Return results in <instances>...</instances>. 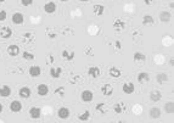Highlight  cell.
I'll return each mask as SVG.
<instances>
[{"instance_id": "cell-8", "label": "cell", "mask_w": 174, "mask_h": 123, "mask_svg": "<svg viewBox=\"0 0 174 123\" xmlns=\"http://www.w3.org/2000/svg\"><path fill=\"white\" fill-rule=\"evenodd\" d=\"M93 99H94V94L91 90H84L82 93V100L84 102H90V101H93Z\"/></svg>"}, {"instance_id": "cell-16", "label": "cell", "mask_w": 174, "mask_h": 123, "mask_svg": "<svg viewBox=\"0 0 174 123\" xmlns=\"http://www.w3.org/2000/svg\"><path fill=\"white\" fill-rule=\"evenodd\" d=\"M11 94V88L9 85H2L0 88V96H4V97H7V96Z\"/></svg>"}, {"instance_id": "cell-30", "label": "cell", "mask_w": 174, "mask_h": 123, "mask_svg": "<svg viewBox=\"0 0 174 123\" xmlns=\"http://www.w3.org/2000/svg\"><path fill=\"white\" fill-rule=\"evenodd\" d=\"M22 56H23L25 60H33L34 59V55L32 54V53H28V51H23Z\"/></svg>"}, {"instance_id": "cell-7", "label": "cell", "mask_w": 174, "mask_h": 123, "mask_svg": "<svg viewBox=\"0 0 174 123\" xmlns=\"http://www.w3.org/2000/svg\"><path fill=\"white\" fill-rule=\"evenodd\" d=\"M70 110L67 109V107H61V109H58L57 111V116L58 118H61V120H66V118H68L70 117Z\"/></svg>"}, {"instance_id": "cell-32", "label": "cell", "mask_w": 174, "mask_h": 123, "mask_svg": "<svg viewBox=\"0 0 174 123\" xmlns=\"http://www.w3.org/2000/svg\"><path fill=\"white\" fill-rule=\"evenodd\" d=\"M7 17V14L5 10H0V21H5Z\"/></svg>"}, {"instance_id": "cell-1", "label": "cell", "mask_w": 174, "mask_h": 123, "mask_svg": "<svg viewBox=\"0 0 174 123\" xmlns=\"http://www.w3.org/2000/svg\"><path fill=\"white\" fill-rule=\"evenodd\" d=\"M44 11L49 15L54 14V12L56 11V4H55L54 1H49V2H46V4L44 5Z\"/></svg>"}, {"instance_id": "cell-11", "label": "cell", "mask_w": 174, "mask_h": 123, "mask_svg": "<svg viewBox=\"0 0 174 123\" xmlns=\"http://www.w3.org/2000/svg\"><path fill=\"white\" fill-rule=\"evenodd\" d=\"M18 95L21 96V97H23V99H28L29 96L32 95V90L29 89L28 87H23V88L20 89Z\"/></svg>"}, {"instance_id": "cell-3", "label": "cell", "mask_w": 174, "mask_h": 123, "mask_svg": "<svg viewBox=\"0 0 174 123\" xmlns=\"http://www.w3.org/2000/svg\"><path fill=\"white\" fill-rule=\"evenodd\" d=\"M12 35V29L10 27H2L0 29V37L4 39H9Z\"/></svg>"}, {"instance_id": "cell-13", "label": "cell", "mask_w": 174, "mask_h": 123, "mask_svg": "<svg viewBox=\"0 0 174 123\" xmlns=\"http://www.w3.org/2000/svg\"><path fill=\"white\" fill-rule=\"evenodd\" d=\"M10 110L12 112H20L22 110V104L18 101V100H14L11 104H10Z\"/></svg>"}, {"instance_id": "cell-33", "label": "cell", "mask_w": 174, "mask_h": 123, "mask_svg": "<svg viewBox=\"0 0 174 123\" xmlns=\"http://www.w3.org/2000/svg\"><path fill=\"white\" fill-rule=\"evenodd\" d=\"M21 2H22L23 6H29V5L33 4V0H21Z\"/></svg>"}, {"instance_id": "cell-4", "label": "cell", "mask_w": 174, "mask_h": 123, "mask_svg": "<svg viewBox=\"0 0 174 123\" xmlns=\"http://www.w3.org/2000/svg\"><path fill=\"white\" fill-rule=\"evenodd\" d=\"M101 93L105 96H111L113 94V87L111 84H103L101 87Z\"/></svg>"}, {"instance_id": "cell-37", "label": "cell", "mask_w": 174, "mask_h": 123, "mask_svg": "<svg viewBox=\"0 0 174 123\" xmlns=\"http://www.w3.org/2000/svg\"><path fill=\"white\" fill-rule=\"evenodd\" d=\"M1 111H2V104H0V113H1Z\"/></svg>"}, {"instance_id": "cell-5", "label": "cell", "mask_w": 174, "mask_h": 123, "mask_svg": "<svg viewBox=\"0 0 174 123\" xmlns=\"http://www.w3.org/2000/svg\"><path fill=\"white\" fill-rule=\"evenodd\" d=\"M122 90H123L124 94H133L134 90H135V87H134V84H133L131 82L124 83L123 87H122Z\"/></svg>"}, {"instance_id": "cell-25", "label": "cell", "mask_w": 174, "mask_h": 123, "mask_svg": "<svg viewBox=\"0 0 174 123\" xmlns=\"http://www.w3.org/2000/svg\"><path fill=\"white\" fill-rule=\"evenodd\" d=\"M153 23V18L150 15H145L143 18V25H152Z\"/></svg>"}, {"instance_id": "cell-34", "label": "cell", "mask_w": 174, "mask_h": 123, "mask_svg": "<svg viewBox=\"0 0 174 123\" xmlns=\"http://www.w3.org/2000/svg\"><path fill=\"white\" fill-rule=\"evenodd\" d=\"M103 106H105V104H100V105H98V106H96V111H100L101 113H105Z\"/></svg>"}, {"instance_id": "cell-18", "label": "cell", "mask_w": 174, "mask_h": 123, "mask_svg": "<svg viewBox=\"0 0 174 123\" xmlns=\"http://www.w3.org/2000/svg\"><path fill=\"white\" fill-rule=\"evenodd\" d=\"M150 99H151L153 102H157V101H160L161 99H162V93L155 90V92H152V93L150 94Z\"/></svg>"}, {"instance_id": "cell-10", "label": "cell", "mask_w": 174, "mask_h": 123, "mask_svg": "<svg viewBox=\"0 0 174 123\" xmlns=\"http://www.w3.org/2000/svg\"><path fill=\"white\" fill-rule=\"evenodd\" d=\"M29 116L32 118H34V120H38L42 116V110L39 109V107H32V109L29 110Z\"/></svg>"}, {"instance_id": "cell-2", "label": "cell", "mask_w": 174, "mask_h": 123, "mask_svg": "<svg viewBox=\"0 0 174 123\" xmlns=\"http://www.w3.org/2000/svg\"><path fill=\"white\" fill-rule=\"evenodd\" d=\"M88 74H89L91 78H98V77L101 76V71H100L99 67H96V66H91L90 69H88Z\"/></svg>"}, {"instance_id": "cell-40", "label": "cell", "mask_w": 174, "mask_h": 123, "mask_svg": "<svg viewBox=\"0 0 174 123\" xmlns=\"http://www.w3.org/2000/svg\"><path fill=\"white\" fill-rule=\"evenodd\" d=\"M60 1H68V0H60Z\"/></svg>"}, {"instance_id": "cell-9", "label": "cell", "mask_w": 174, "mask_h": 123, "mask_svg": "<svg viewBox=\"0 0 174 123\" xmlns=\"http://www.w3.org/2000/svg\"><path fill=\"white\" fill-rule=\"evenodd\" d=\"M37 93H38V95L40 96H45L49 94V88H48V85H45V84H39L38 87H37Z\"/></svg>"}, {"instance_id": "cell-38", "label": "cell", "mask_w": 174, "mask_h": 123, "mask_svg": "<svg viewBox=\"0 0 174 123\" xmlns=\"http://www.w3.org/2000/svg\"><path fill=\"white\" fill-rule=\"evenodd\" d=\"M80 1H84L85 2V1H89V0H80Z\"/></svg>"}, {"instance_id": "cell-29", "label": "cell", "mask_w": 174, "mask_h": 123, "mask_svg": "<svg viewBox=\"0 0 174 123\" xmlns=\"http://www.w3.org/2000/svg\"><path fill=\"white\" fill-rule=\"evenodd\" d=\"M157 81L160 83H163L166 81H168V77H167L166 73H160V74H157Z\"/></svg>"}, {"instance_id": "cell-23", "label": "cell", "mask_w": 174, "mask_h": 123, "mask_svg": "<svg viewBox=\"0 0 174 123\" xmlns=\"http://www.w3.org/2000/svg\"><path fill=\"white\" fill-rule=\"evenodd\" d=\"M145 55L141 54V53H139V51H136L135 54H134V61L135 62H138V61H140V62H144L145 61Z\"/></svg>"}, {"instance_id": "cell-24", "label": "cell", "mask_w": 174, "mask_h": 123, "mask_svg": "<svg viewBox=\"0 0 174 123\" xmlns=\"http://www.w3.org/2000/svg\"><path fill=\"white\" fill-rule=\"evenodd\" d=\"M164 110H166V112H167V113H173V111H174V104L172 102V101L167 102V104L164 105Z\"/></svg>"}, {"instance_id": "cell-17", "label": "cell", "mask_w": 174, "mask_h": 123, "mask_svg": "<svg viewBox=\"0 0 174 123\" xmlns=\"http://www.w3.org/2000/svg\"><path fill=\"white\" fill-rule=\"evenodd\" d=\"M61 74H62V69L61 67H56V69L53 67V69H50V76L53 78H60Z\"/></svg>"}, {"instance_id": "cell-36", "label": "cell", "mask_w": 174, "mask_h": 123, "mask_svg": "<svg viewBox=\"0 0 174 123\" xmlns=\"http://www.w3.org/2000/svg\"><path fill=\"white\" fill-rule=\"evenodd\" d=\"M116 48L117 49H121V43L119 41H116Z\"/></svg>"}, {"instance_id": "cell-21", "label": "cell", "mask_w": 174, "mask_h": 123, "mask_svg": "<svg viewBox=\"0 0 174 123\" xmlns=\"http://www.w3.org/2000/svg\"><path fill=\"white\" fill-rule=\"evenodd\" d=\"M138 81L140 83L145 82V81H150V74L149 73H146V72H141V73H139V76H138Z\"/></svg>"}, {"instance_id": "cell-12", "label": "cell", "mask_w": 174, "mask_h": 123, "mask_svg": "<svg viewBox=\"0 0 174 123\" xmlns=\"http://www.w3.org/2000/svg\"><path fill=\"white\" fill-rule=\"evenodd\" d=\"M7 54L10 55V56H17V55L20 54V48L17 46V45H9L7 46Z\"/></svg>"}, {"instance_id": "cell-39", "label": "cell", "mask_w": 174, "mask_h": 123, "mask_svg": "<svg viewBox=\"0 0 174 123\" xmlns=\"http://www.w3.org/2000/svg\"><path fill=\"white\" fill-rule=\"evenodd\" d=\"M4 1H5V0H0V2H4Z\"/></svg>"}, {"instance_id": "cell-19", "label": "cell", "mask_w": 174, "mask_h": 123, "mask_svg": "<svg viewBox=\"0 0 174 123\" xmlns=\"http://www.w3.org/2000/svg\"><path fill=\"white\" fill-rule=\"evenodd\" d=\"M150 116L152 118H160L161 117V110L158 107H152L150 110Z\"/></svg>"}, {"instance_id": "cell-26", "label": "cell", "mask_w": 174, "mask_h": 123, "mask_svg": "<svg viewBox=\"0 0 174 123\" xmlns=\"http://www.w3.org/2000/svg\"><path fill=\"white\" fill-rule=\"evenodd\" d=\"M62 57L70 61V60H72L73 57H74V53H71V54H70L67 50H63V51H62Z\"/></svg>"}, {"instance_id": "cell-20", "label": "cell", "mask_w": 174, "mask_h": 123, "mask_svg": "<svg viewBox=\"0 0 174 123\" xmlns=\"http://www.w3.org/2000/svg\"><path fill=\"white\" fill-rule=\"evenodd\" d=\"M93 11H94V14L96 15V16H101L103 14V11H105V7L102 5H94Z\"/></svg>"}, {"instance_id": "cell-31", "label": "cell", "mask_w": 174, "mask_h": 123, "mask_svg": "<svg viewBox=\"0 0 174 123\" xmlns=\"http://www.w3.org/2000/svg\"><path fill=\"white\" fill-rule=\"evenodd\" d=\"M113 26H115V29H116V31H118V29H123V28H124V22H123V21H116Z\"/></svg>"}, {"instance_id": "cell-6", "label": "cell", "mask_w": 174, "mask_h": 123, "mask_svg": "<svg viewBox=\"0 0 174 123\" xmlns=\"http://www.w3.org/2000/svg\"><path fill=\"white\" fill-rule=\"evenodd\" d=\"M25 22V17L21 12H15L12 15V23L15 25H22Z\"/></svg>"}, {"instance_id": "cell-27", "label": "cell", "mask_w": 174, "mask_h": 123, "mask_svg": "<svg viewBox=\"0 0 174 123\" xmlns=\"http://www.w3.org/2000/svg\"><path fill=\"white\" fill-rule=\"evenodd\" d=\"M78 118H79L80 121H88V120L90 118V111H89V110L84 111V113H83V115H80Z\"/></svg>"}, {"instance_id": "cell-35", "label": "cell", "mask_w": 174, "mask_h": 123, "mask_svg": "<svg viewBox=\"0 0 174 123\" xmlns=\"http://www.w3.org/2000/svg\"><path fill=\"white\" fill-rule=\"evenodd\" d=\"M152 1H153V0H144V2H145L146 5H151V4H152Z\"/></svg>"}, {"instance_id": "cell-22", "label": "cell", "mask_w": 174, "mask_h": 123, "mask_svg": "<svg viewBox=\"0 0 174 123\" xmlns=\"http://www.w3.org/2000/svg\"><path fill=\"white\" fill-rule=\"evenodd\" d=\"M160 18H161V21L162 22H169L171 21V14L169 12H167V11H162L161 12V16H160Z\"/></svg>"}, {"instance_id": "cell-15", "label": "cell", "mask_w": 174, "mask_h": 123, "mask_svg": "<svg viewBox=\"0 0 174 123\" xmlns=\"http://www.w3.org/2000/svg\"><path fill=\"white\" fill-rule=\"evenodd\" d=\"M108 73H110V76L113 77V78H119V77L122 76V71L118 69V67H111L110 71H108Z\"/></svg>"}, {"instance_id": "cell-14", "label": "cell", "mask_w": 174, "mask_h": 123, "mask_svg": "<svg viewBox=\"0 0 174 123\" xmlns=\"http://www.w3.org/2000/svg\"><path fill=\"white\" fill-rule=\"evenodd\" d=\"M42 74V69L39 66H32L29 69V76L30 77H39Z\"/></svg>"}, {"instance_id": "cell-28", "label": "cell", "mask_w": 174, "mask_h": 123, "mask_svg": "<svg viewBox=\"0 0 174 123\" xmlns=\"http://www.w3.org/2000/svg\"><path fill=\"white\" fill-rule=\"evenodd\" d=\"M113 109H115V112H116V113H122V112H123V110L126 109V107H124V105H123V104H116Z\"/></svg>"}]
</instances>
